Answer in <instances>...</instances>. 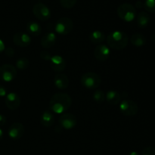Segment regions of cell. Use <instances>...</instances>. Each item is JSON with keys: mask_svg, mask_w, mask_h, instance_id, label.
Returning a JSON list of instances; mask_svg holds the SVG:
<instances>
[{"mask_svg": "<svg viewBox=\"0 0 155 155\" xmlns=\"http://www.w3.org/2000/svg\"><path fill=\"white\" fill-rule=\"evenodd\" d=\"M17 70L15 66L5 64L0 67V79L4 82H12L17 77Z\"/></svg>", "mask_w": 155, "mask_h": 155, "instance_id": "7", "label": "cell"}, {"mask_svg": "<svg viewBox=\"0 0 155 155\" xmlns=\"http://www.w3.org/2000/svg\"><path fill=\"white\" fill-rule=\"evenodd\" d=\"M40 122L42 126L45 127H50L53 125L54 123V115L49 110H45L41 114Z\"/></svg>", "mask_w": 155, "mask_h": 155, "instance_id": "18", "label": "cell"}, {"mask_svg": "<svg viewBox=\"0 0 155 155\" xmlns=\"http://www.w3.org/2000/svg\"><path fill=\"white\" fill-rule=\"evenodd\" d=\"M136 8H144V2L142 1H140V0H139V1H137L136 2Z\"/></svg>", "mask_w": 155, "mask_h": 155, "instance_id": "32", "label": "cell"}, {"mask_svg": "<svg viewBox=\"0 0 155 155\" xmlns=\"http://www.w3.org/2000/svg\"><path fill=\"white\" fill-rule=\"evenodd\" d=\"M120 110L125 116H134L138 113L139 107L134 101L124 100L120 104Z\"/></svg>", "mask_w": 155, "mask_h": 155, "instance_id": "8", "label": "cell"}, {"mask_svg": "<svg viewBox=\"0 0 155 155\" xmlns=\"http://www.w3.org/2000/svg\"><path fill=\"white\" fill-rule=\"evenodd\" d=\"M105 35L104 33L99 30H95L92 32L89 36V39L92 42V43L96 44V45H100L105 40Z\"/></svg>", "mask_w": 155, "mask_h": 155, "instance_id": "21", "label": "cell"}, {"mask_svg": "<svg viewBox=\"0 0 155 155\" xmlns=\"http://www.w3.org/2000/svg\"><path fill=\"white\" fill-rule=\"evenodd\" d=\"M33 13L37 19L41 21H46L51 18V11L42 2L35 4L33 7Z\"/></svg>", "mask_w": 155, "mask_h": 155, "instance_id": "6", "label": "cell"}, {"mask_svg": "<svg viewBox=\"0 0 155 155\" xmlns=\"http://www.w3.org/2000/svg\"><path fill=\"white\" fill-rule=\"evenodd\" d=\"M77 1V0H60V3L62 7L69 9L75 5Z\"/></svg>", "mask_w": 155, "mask_h": 155, "instance_id": "26", "label": "cell"}, {"mask_svg": "<svg viewBox=\"0 0 155 155\" xmlns=\"http://www.w3.org/2000/svg\"><path fill=\"white\" fill-rule=\"evenodd\" d=\"M56 39H57V38H56L55 34L52 32H49L42 37L41 45L44 48H50L55 44Z\"/></svg>", "mask_w": 155, "mask_h": 155, "instance_id": "16", "label": "cell"}, {"mask_svg": "<svg viewBox=\"0 0 155 155\" xmlns=\"http://www.w3.org/2000/svg\"><path fill=\"white\" fill-rule=\"evenodd\" d=\"M130 42L134 46L142 47L145 45L146 43V38L145 37L143 34L141 33H135L132 36L130 39Z\"/></svg>", "mask_w": 155, "mask_h": 155, "instance_id": "22", "label": "cell"}, {"mask_svg": "<svg viewBox=\"0 0 155 155\" xmlns=\"http://www.w3.org/2000/svg\"><path fill=\"white\" fill-rule=\"evenodd\" d=\"M105 99L107 102L112 105L119 104L121 101V95L119 92L115 90H109L105 95Z\"/></svg>", "mask_w": 155, "mask_h": 155, "instance_id": "19", "label": "cell"}, {"mask_svg": "<svg viewBox=\"0 0 155 155\" xmlns=\"http://www.w3.org/2000/svg\"><path fill=\"white\" fill-rule=\"evenodd\" d=\"M144 8L145 10L151 13L155 12V0H145L144 2Z\"/></svg>", "mask_w": 155, "mask_h": 155, "instance_id": "25", "label": "cell"}, {"mask_svg": "<svg viewBox=\"0 0 155 155\" xmlns=\"http://www.w3.org/2000/svg\"><path fill=\"white\" fill-rule=\"evenodd\" d=\"M107 42L110 48L114 50H122L128 45L129 38L124 32L115 30L107 36Z\"/></svg>", "mask_w": 155, "mask_h": 155, "instance_id": "2", "label": "cell"}, {"mask_svg": "<svg viewBox=\"0 0 155 155\" xmlns=\"http://www.w3.org/2000/svg\"><path fill=\"white\" fill-rule=\"evenodd\" d=\"M13 42L15 45L21 48H25L31 43V38L27 33L18 32L13 36Z\"/></svg>", "mask_w": 155, "mask_h": 155, "instance_id": "11", "label": "cell"}, {"mask_svg": "<svg viewBox=\"0 0 155 155\" xmlns=\"http://www.w3.org/2000/svg\"><path fill=\"white\" fill-rule=\"evenodd\" d=\"M24 133V126L21 123H14L9 127L8 134L13 140H18L21 139Z\"/></svg>", "mask_w": 155, "mask_h": 155, "instance_id": "10", "label": "cell"}, {"mask_svg": "<svg viewBox=\"0 0 155 155\" xmlns=\"http://www.w3.org/2000/svg\"><path fill=\"white\" fill-rule=\"evenodd\" d=\"M54 86L59 89H66L69 86V79L68 76L62 73H58L54 77Z\"/></svg>", "mask_w": 155, "mask_h": 155, "instance_id": "15", "label": "cell"}, {"mask_svg": "<svg viewBox=\"0 0 155 155\" xmlns=\"http://www.w3.org/2000/svg\"><path fill=\"white\" fill-rule=\"evenodd\" d=\"M7 95V90L3 86L0 85V97H5Z\"/></svg>", "mask_w": 155, "mask_h": 155, "instance_id": "30", "label": "cell"}, {"mask_svg": "<svg viewBox=\"0 0 155 155\" xmlns=\"http://www.w3.org/2000/svg\"><path fill=\"white\" fill-rule=\"evenodd\" d=\"M72 99L68 94L58 92L53 95L49 101V108L54 113L64 114L71 107Z\"/></svg>", "mask_w": 155, "mask_h": 155, "instance_id": "1", "label": "cell"}, {"mask_svg": "<svg viewBox=\"0 0 155 155\" xmlns=\"http://www.w3.org/2000/svg\"><path fill=\"white\" fill-rule=\"evenodd\" d=\"M77 117L72 114H63L59 118V124L61 128L71 130L77 125Z\"/></svg>", "mask_w": 155, "mask_h": 155, "instance_id": "9", "label": "cell"}, {"mask_svg": "<svg viewBox=\"0 0 155 155\" xmlns=\"http://www.w3.org/2000/svg\"><path fill=\"white\" fill-rule=\"evenodd\" d=\"M30 65V61L27 58H20L16 61V67L19 70H25Z\"/></svg>", "mask_w": 155, "mask_h": 155, "instance_id": "23", "label": "cell"}, {"mask_svg": "<svg viewBox=\"0 0 155 155\" xmlns=\"http://www.w3.org/2000/svg\"><path fill=\"white\" fill-rule=\"evenodd\" d=\"M5 123H6V117L4 116V115L0 114V127H2Z\"/></svg>", "mask_w": 155, "mask_h": 155, "instance_id": "31", "label": "cell"}, {"mask_svg": "<svg viewBox=\"0 0 155 155\" xmlns=\"http://www.w3.org/2000/svg\"><path fill=\"white\" fill-rule=\"evenodd\" d=\"M4 51L5 53V55L8 56V57H13L14 54H15V50H14L12 47L5 48Z\"/></svg>", "mask_w": 155, "mask_h": 155, "instance_id": "29", "label": "cell"}, {"mask_svg": "<svg viewBox=\"0 0 155 155\" xmlns=\"http://www.w3.org/2000/svg\"><path fill=\"white\" fill-rule=\"evenodd\" d=\"M74 27L73 21L69 18H61L56 22L54 26V30L58 34L65 36L72 31Z\"/></svg>", "mask_w": 155, "mask_h": 155, "instance_id": "5", "label": "cell"}, {"mask_svg": "<svg viewBox=\"0 0 155 155\" xmlns=\"http://www.w3.org/2000/svg\"><path fill=\"white\" fill-rule=\"evenodd\" d=\"M94 54H95V58L98 61H105L110 57V48L106 45L100 44V45H98L95 47Z\"/></svg>", "mask_w": 155, "mask_h": 155, "instance_id": "12", "label": "cell"}, {"mask_svg": "<svg viewBox=\"0 0 155 155\" xmlns=\"http://www.w3.org/2000/svg\"><path fill=\"white\" fill-rule=\"evenodd\" d=\"M142 155H155V148L153 147H147L142 151Z\"/></svg>", "mask_w": 155, "mask_h": 155, "instance_id": "27", "label": "cell"}, {"mask_svg": "<svg viewBox=\"0 0 155 155\" xmlns=\"http://www.w3.org/2000/svg\"><path fill=\"white\" fill-rule=\"evenodd\" d=\"M2 137H3V131H2V130L0 128V140L2 139Z\"/></svg>", "mask_w": 155, "mask_h": 155, "instance_id": "35", "label": "cell"}, {"mask_svg": "<svg viewBox=\"0 0 155 155\" xmlns=\"http://www.w3.org/2000/svg\"><path fill=\"white\" fill-rule=\"evenodd\" d=\"M50 64L53 71L56 72H61L66 68V61L63 57L60 55H54L50 60Z\"/></svg>", "mask_w": 155, "mask_h": 155, "instance_id": "14", "label": "cell"}, {"mask_svg": "<svg viewBox=\"0 0 155 155\" xmlns=\"http://www.w3.org/2000/svg\"><path fill=\"white\" fill-rule=\"evenodd\" d=\"M117 15L126 22H131L136 18V9L130 3H123L117 8Z\"/></svg>", "mask_w": 155, "mask_h": 155, "instance_id": "3", "label": "cell"}, {"mask_svg": "<svg viewBox=\"0 0 155 155\" xmlns=\"http://www.w3.org/2000/svg\"><path fill=\"white\" fill-rule=\"evenodd\" d=\"M5 45L4 42L2 39H0V54L2 52H3L5 51Z\"/></svg>", "mask_w": 155, "mask_h": 155, "instance_id": "33", "label": "cell"}, {"mask_svg": "<svg viewBox=\"0 0 155 155\" xmlns=\"http://www.w3.org/2000/svg\"><path fill=\"white\" fill-rule=\"evenodd\" d=\"M101 80L98 74L94 72H87L82 76L81 83L84 87L89 89H95L101 85Z\"/></svg>", "mask_w": 155, "mask_h": 155, "instance_id": "4", "label": "cell"}, {"mask_svg": "<svg viewBox=\"0 0 155 155\" xmlns=\"http://www.w3.org/2000/svg\"><path fill=\"white\" fill-rule=\"evenodd\" d=\"M150 21H151V17L149 14L146 12H141L138 14L136 17V22L137 25L140 28H145L149 24Z\"/></svg>", "mask_w": 155, "mask_h": 155, "instance_id": "17", "label": "cell"}, {"mask_svg": "<svg viewBox=\"0 0 155 155\" xmlns=\"http://www.w3.org/2000/svg\"><path fill=\"white\" fill-rule=\"evenodd\" d=\"M5 102L8 109L12 110H16L21 104V98H20L19 95L15 92H10V93L7 94V95L5 96Z\"/></svg>", "mask_w": 155, "mask_h": 155, "instance_id": "13", "label": "cell"}, {"mask_svg": "<svg viewBox=\"0 0 155 155\" xmlns=\"http://www.w3.org/2000/svg\"><path fill=\"white\" fill-rule=\"evenodd\" d=\"M27 30L31 36H39L42 33V27L37 22L30 21L27 24Z\"/></svg>", "mask_w": 155, "mask_h": 155, "instance_id": "20", "label": "cell"}, {"mask_svg": "<svg viewBox=\"0 0 155 155\" xmlns=\"http://www.w3.org/2000/svg\"><path fill=\"white\" fill-rule=\"evenodd\" d=\"M40 57L41 58L43 59V60L45 61H50L52 56H51V54H50V53L48 52V51H43L40 53Z\"/></svg>", "mask_w": 155, "mask_h": 155, "instance_id": "28", "label": "cell"}, {"mask_svg": "<svg viewBox=\"0 0 155 155\" xmlns=\"http://www.w3.org/2000/svg\"><path fill=\"white\" fill-rule=\"evenodd\" d=\"M92 98H93L94 101H96L97 103H102L105 100V94L104 93L103 91L97 89L94 92Z\"/></svg>", "mask_w": 155, "mask_h": 155, "instance_id": "24", "label": "cell"}, {"mask_svg": "<svg viewBox=\"0 0 155 155\" xmlns=\"http://www.w3.org/2000/svg\"><path fill=\"white\" fill-rule=\"evenodd\" d=\"M129 155H139V153L136 152V151H132V152H130Z\"/></svg>", "mask_w": 155, "mask_h": 155, "instance_id": "34", "label": "cell"}]
</instances>
